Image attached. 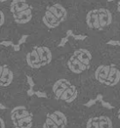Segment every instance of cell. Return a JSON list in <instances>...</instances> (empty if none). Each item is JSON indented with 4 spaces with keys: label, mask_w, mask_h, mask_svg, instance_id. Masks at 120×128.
Returning a JSON list of instances; mask_svg holds the SVG:
<instances>
[{
    "label": "cell",
    "mask_w": 120,
    "mask_h": 128,
    "mask_svg": "<svg viewBox=\"0 0 120 128\" xmlns=\"http://www.w3.org/2000/svg\"><path fill=\"white\" fill-rule=\"evenodd\" d=\"M76 35L102 43L120 42V23L113 0H81L74 17Z\"/></svg>",
    "instance_id": "cell-1"
},
{
    "label": "cell",
    "mask_w": 120,
    "mask_h": 128,
    "mask_svg": "<svg viewBox=\"0 0 120 128\" xmlns=\"http://www.w3.org/2000/svg\"><path fill=\"white\" fill-rule=\"evenodd\" d=\"M86 84L94 96L110 104L120 99V46L101 43Z\"/></svg>",
    "instance_id": "cell-2"
},
{
    "label": "cell",
    "mask_w": 120,
    "mask_h": 128,
    "mask_svg": "<svg viewBox=\"0 0 120 128\" xmlns=\"http://www.w3.org/2000/svg\"><path fill=\"white\" fill-rule=\"evenodd\" d=\"M81 1V0H80ZM80 1L74 0H39L38 12L41 25L48 32L60 28L72 20H74Z\"/></svg>",
    "instance_id": "cell-3"
},
{
    "label": "cell",
    "mask_w": 120,
    "mask_h": 128,
    "mask_svg": "<svg viewBox=\"0 0 120 128\" xmlns=\"http://www.w3.org/2000/svg\"><path fill=\"white\" fill-rule=\"evenodd\" d=\"M101 43L102 42L90 38L80 40V46L73 50L66 62L68 70L74 76H80L82 82H86Z\"/></svg>",
    "instance_id": "cell-4"
},
{
    "label": "cell",
    "mask_w": 120,
    "mask_h": 128,
    "mask_svg": "<svg viewBox=\"0 0 120 128\" xmlns=\"http://www.w3.org/2000/svg\"><path fill=\"white\" fill-rule=\"evenodd\" d=\"M83 110L81 128H119L112 108L104 106L101 102L88 103Z\"/></svg>",
    "instance_id": "cell-5"
},
{
    "label": "cell",
    "mask_w": 120,
    "mask_h": 128,
    "mask_svg": "<svg viewBox=\"0 0 120 128\" xmlns=\"http://www.w3.org/2000/svg\"><path fill=\"white\" fill-rule=\"evenodd\" d=\"M73 82H74L71 79L66 78V77H60L54 82L53 85H52V93H53L54 98L56 101H59L64 90L67 88H68Z\"/></svg>",
    "instance_id": "cell-6"
},
{
    "label": "cell",
    "mask_w": 120,
    "mask_h": 128,
    "mask_svg": "<svg viewBox=\"0 0 120 128\" xmlns=\"http://www.w3.org/2000/svg\"><path fill=\"white\" fill-rule=\"evenodd\" d=\"M25 59L27 67H29L32 70H40V68H43L40 57L39 53H38L34 45L32 48V49L26 53Z\"/></svg>",
    "instance_id": "cell-7"
},
{
    "label": "cell",
    "mask_w": 120,
    "mask_h": 128,
    "mask_svg": "<svg viewBox=\"0 0 120 128\" xmlns=\"http://www.w3.org/2000/svg\"><path fill=\"white\" fill-rule=\"evenodd\" d=\"M34 46L40 57L42 67L45 68V67L48 66L53 62L54 59L53 51L50 48V46H48V45H34Z\"/></svg>",
    "instance_id": "cell-8"
},
{
    "label": "cell",
    "mask_w": 120,
    "mask_h": 128,
    "mask_svg": "<svg viewBox=\"0 0 120 128\" xmlns=\"http://www.w3.org/2000/svg\"><path fill=\"white\" fill-rule=\"evenodd\" d=\"M32 112L25 105H18L15 106L11 112V119L12 121L18 120L20 118L27 117L29 115H32Z\"/></svg>",
    "instance_id": "cell-9"
},
{
    "label": "cell",
    "mask_w": 120,
    "mask_h": 128,
    "mask_svg": "<svg viewBox=\"0 0 120 128\" xmlns=\"http://www.w3.org/2000/svg\"><path fill=\"white\" fill-rule=\"evenodd\" d=\"M13 78H14L13 72L6 65H4V70H3L2 76H1V78H0V86L8 87L12 82Z\"/></svg>",
    "instance_id": "cell-10"
},
{
    "label": "cell",
    "mask_w": 120,
    "mask_h": 128,
    "mask_svg": "<svg viewBox=\"0 0 120 128\" xmlns=\"http://www.w3.org/2000/svg\"><path fill=\"white\" fill-rule=\"evenodd\" d=\"M41 128H60V126L57 124V123L51 117L50 112H48L45 116L44 122L42 123Z\"/></svg>",
    "instance_id": "cell-11"
},
{
    "label": "cell",
    "mask_w": 120,
    "mask_h": 128,
    "mask_svg": "<svg viewBox=\"0 0 120 128\" xmlns=\"http://www.w3.org/2000/svg\"><path fill=\"white\" fill-rule=\"evenodd\" d=\"M110 105H111V107H112L115 118H116V122H118V126H119V128H120V99L113 102L112 104H110Z\"/></svg>",
    "instance_id": "cell-12"
},
{
    "label": "cell",
    "mask_w": 120,
    "mask_h": 128,
    "mask_svg": "<svg viewBox=\"0 0 120 128\" xmlns=\"http://www.w3.org/2000/svg\"><path fill=\"white\" fill-rule=\"evenodd\" d=\"M115 3V6H116V11L118 13V20H119V23H120V0H113Z\"/></svg>",
    "instance_id": "cell-13"
},
{
    "label": "cell",
    "mask_w": 120,
    "mask_h": 128,
    "mask_svg": "<svg viewBox=\"0 0 120 128\" xmlns=\"http://www.w3.org/2000/svg\"><path fill=\"white\" fill-rule=\"evenodd\" d=\"M0 45H1V46H13L14 44H13V42L11 40H4V41H1Z\"/></svg>",
    "instance_id": "cell-14"
},
{
    "label": "cell",
    "mask_w": 120,
    "mask_h": 128,
    "mask_svg": "<svg viewBox=\"0 0 120 128\" xmlns=\"http://www.w3.org/2000/svg\"><path fill=\"white\" fill-rule=\"evenodd\" d=\"M13 49L15 52H20V45H13Z\"/></svg>",
    "instance_id": "cell-15"
},
{
    "label": "cell",
    "mask_w": 120,
    "mask_h": 128,
    "mask_svg": "<svg viewBox=\"0 0 120 128\" xmlns=\"http://www.w3.org/2000/svg\"><path fill=\"white\" fill-rule=\"evenodd\" d=\"M0 128H6V124H4V121L1 118H0Z\"/></svg>",
    "instance_id": "cell-16"
},
{
    "label": "cell",
    "mask_w": 120,
    "mask_h": 128,
    "mask_svg": "<svg viewBox=\"0 0 120 128\" xmlns=\"http://www.w3.org/2000/svg\"><path fill=\"white\" fill-rule=\"evenodd\" d=\"M3 70H4V66H0V78H1V76H2Z\"/></svg>",
    "instance_id": "cell-17"
},
{
    "label": "cell",
    "mask_w": 120,
    "mask_h": 128,
    "mask_svg": "<svg viewBox=\"0 0 120 128\" xmlns=\"http://www.w3.org/2000/svg\"><path fill=\"white\" fill-rule=\"evenodd\" d=\"M6 108V106H4V104H0V110H4Z\"/></svg>",
    "instance_id": "cell-18"
},
{
    "label": "cell",
    "mask_w": 120,
    "mask_h": 128,
    "mask_svg": "<svg viewBox=\"0 0 120 128\" xmlns=\"http://www.w3.org/2000/svg\"><path fill=\"white\" fill-rule=\"evenodd\" d=\"M0 2H6V0H0Z\"/></svg>",
    "instance_id": "cell-19"
},
{
    "label": "cell",
    "mask_w": 120,
    "mask_h": 128,
    "mask_svg": "<svg viewBox=\"0 0 120 128\" xmlns=\"http://www.w3.org/2000/svg\"><path fill=\"white\" fill-rule=\"evenodd\" d=\"M74 1H80V0H74Z\"/></svg>",
    "instance_id": "cell-20"
}]
</instances>
